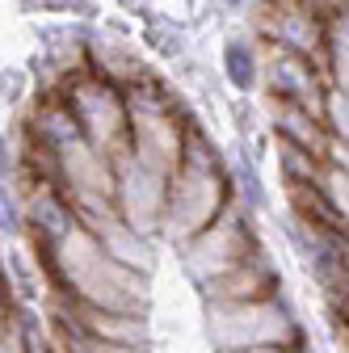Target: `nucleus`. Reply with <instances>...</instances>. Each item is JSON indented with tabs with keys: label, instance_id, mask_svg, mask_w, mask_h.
<instances>
[{
	"label": "nucleus",
	"instance_id": "22",
	"mask_svg": "<svg viewBox=\"0 0 349 353\" xmlns=\"http://www.w3.org/2000/svg\"><path fill=\"white\" fill-rule=\"evenodd\" d=\"M38 353H47V349H38Z\"/></svg>",
	"mask_w": 349,
	"mask_h": 353
},
{
	"label": "nucleus",
	"instance_id": "21",
	"mask_svg": "<svg viewBox=\"0 0 349 353\" xmlns=\"http://www.w3.org/2000/svg\"><path fill=\"white\" fill-rule=\"evenodd\" d=\"M345 274H349V244H345Z\"/></svg>",
	"mask_w": 349,
	"mask_h": 353
},
{
	"label": "nucleus",
	"instance_id": "1",
	"mask_svg": "<svg viewBox=\"0 0 349 353\" xmlns=\"http://www.w3.org/2000/svg\"><path fill=\"white\" fill-rule=\"evenodd\" d=\"M59 294L93 307H118V312H148V274L114 261L89 223H76L51 248H42Z\"/></svg>",
	"mask_w": 349,
	"mask_h": 353
},
{
	"label": "nucleus",
	"instance_id": "10",
	"mask_svg": "<svg viewBox=\"0 0 349 353\" xmlns=\"http://www.w3.org/2000/svg\"><path fill=\"white\" fill-rule=\"evenodd\" d=\"M278 290H282L278 265L270 261L266 248H257L244 265H236L219 282H210L202 294H206V303H244V299H266V294H278Z\"/></svg>",
	"mask_w": 349,
	"mask_h": 353
},
{
	"label": "nucleus",
	"instance_id": "19",
	"mask_svg": "<svg viewBox=\"0 0 349 353\" xmlns=\"http://www.w3.org/2000/svg\"><path fill=\"white\" fill-rule=\"evenodd\" d=\"M332 164H341L345 172H349V143H332V156H328Z\"/></svg>",
	"mask_w": 349,
	"mask_h": 353
},
{
	"label": "nucleus",
	"instance_id": "20",
	"mask_svg": "<svg viewBox=\"0 0 349 353\" xmlns=\"http://www.w3.org/2000/svg\"><path fill=\"white\" fill-rule=\"evenodd\" d=\"M223 9H244V5H252V0H219Z\"/></svg>",
	"mask_w": 349,
	"mask_h": 353
},
{
	"label": "nucleus",
	"instance_id": "16",
	"mask_svg": "<svg viewBox=\"0 0 349 353\" xmlns=\"http://www.w3.org/2000/svg\"><path fill=\"white\" fill-rule=\"evenodd\" d=\"M320 185H324L328 202L337 206V214L345 219V228H349V172H345L341 164L328 160V168H324V176H320Z\"/></svg>",
	"mask_w": 349,
	"mask_h": 353
},
{
	"label": "nucleus",
	"instance_id": "6",
	"mask_svg": "<svg viewBox=\"0 0 349 353\" xmlns=\"http://www.w3.org/2000/svg\"><path fill=\"white\" fill-rule=\"evenodd\" d=\"M168 181H172V172L139 160L135 152L118 160V194H114V206H118V214L126 219L130 228H139L152 240H160V232H164Z\"/></svg>",
	"mask_w": 349,
	"mask_h": 353
},
{
	"label": "nucleus",
	"instance_id": "2",
	"mask_svg": "<svg viewBox=\"0 0 349 353\" xmlns=\"http://www.w3.org/2000/svg\"><path fill=\"white\" fill-rule=\"evenodd\" d=\"M232 176L228 164H194L186 160L168 181V210L160 240L172 248H186L198 232H206L215 219L232 206Z\"/></svg>",
	"mask_w": 349,
	"mask_h": 353
},
{
	"label": "nucleus",
	"instance_id": "12",
	"mask_svg": "<svg viewBox=\"0 0 349 353\" xmlns=\"http://www.w3.org/2000/svg\"><path fill=\"white\" fill-rule=\"evenodd\" d=\"M219 63H223L228 84L236 88L240 97L261 93V72H266V42H261L252 30H248V34H232V38L223 42Z\"/></svg>",
	"mask_w": 349,
	"mask_h": 353
},
{
	"label": "nucleus",
	"instance_id": "7",
	"mask_svg": "<svg viewBox=\"0 0 349 353\" xmlns=\"http://www.w3.org/2000/svg\"><path fill=\"white\" fill-rule=\"evenodd\" d=\"M328 68L312 55H295L286 47L266 42V72H261V93L282 97V101H299L324 114V97H328Z\"/></svg>",
	"mask_w": 349,
	"mask_h": 353
},
{
	"label": "nucleus",
	"instance_id": "13",
	"mask_svg": "<svg viewBox=\"0 0 349 353\" xmlns=\"http://www.w3.org/2000/svg\"><path fill=\"white\" fill-rule=\"evenodd\" d=\"M274 160H278V172H282V181H320L328 160L308 152V148H299L282 135H274Z\"/></svg>",
	"mask_w": 349,
	"mask_h": 353
},
{
	"label": "nucleus",
	"instance_id": "9",
	"mask_svg": "<svg viewBox=\"0 0 349 353\" xmlns=\"http://www.w3.org/2000/svg\"><path fill=\"white\" fill-rule=\"evenodd\" d=\"M261 105H266V122H270L274 135L308 148V152H316L324 160L332 156V130H328L320 110L299 105V101H282V97H270V93H261Z\"/></svg>",
	"mask_w": 349,
	"mask_h": 353
},
{
	"label": "nucleus",
	"instance_id": "5",
	"mask_svg": "<svg viewBox=\"0 0 349 353\" xmlns=\"http://www.w3.org/2000/svg\"><path fill=\"white\" fill-rule=\"evenodd\" d=\"M252 214L240 198H232V206L215 219V223L206 232H198L181 252V265H186V274L194 278L198 290H206L210 282H219L223 274H232L236 265H244L261 244H257V232H252Z\"/></svg>",
	"mask_w": 349,
	"mask_h": 353
},
{
	"label": "nucleus",
	"instance_id": "14",
	"mask_svg": "<svg viewBox=\"0 0 349 353\" xmlns=\"http://www.w3.org/2000/svg\"><path fill=\"white\" fill-rule=\"evenodd\" d=\"M228 176H232V194L248 206V210H266L270 206V194H266V181L257 172V160L248 152H236L232 164H228Z\"/></svg>",
	"mask_w": 349,
	"mask_h": 353
},
{
	"label": "nucleus",
	"instance_id": "3",
	"mask_svg": "<svg viewBox=\"0 0 349 353\" xmlns=\"http://www.w3.org/2000/svg\"><path fill=\"white\" fill-rule=\"evenodd\" d=\"M206 328L215 349H257V345H299L303 324L286 307L282 294L266 299H244V303H210L206 307Z\"/></svg>",
	"mask_w": 349,
	"mask_h": 353
},
{
	"label": "nucleus",
	"instance_id": "11",
	"mask_svg": "<svg viewBox=\"0 0 349 353\" xmlns=\"http://www.w3.org/2000/svg\"><path fill=\"white\" fill-rule=\"evenodd\" d=\"M89 68L114 84H135V80H148L152 68H148V55H139L135 47H126L118 34H89Z\"/></svg>",
	"mask_w": 349,
	"mask_h": 353
},
{
	"label": "nucleus",
	"instance_id": "8",
	"mask_svg": "<svg viewBox=\"0 0 349 353\" xmlns=\"http://www.w3.org/2000/svg\"><path fill=\"white\" fill-rule=\"evenodd\" d=\"M80 223L93 228V236L101 240V248H106L114 261L130 265V270H139V274H152V265H156V248H152V244H156V240L143 236L139 228H130L126 219L118 214V206L89 210V214H80Z\"/></svg>",
	"mask_w": 349,
	"mask_h": 353
},
{
	"label": "nucleus",
	"instance_id": "18",
	"mask_svg": "<svg viewBox=\"0 0 349 353\" xmlns=\"http://www.w3.org/2000/svg\"><path fill=\"white\" fill-rule=\"evenodd\" d=\"M223 353H312V345L299 341V345H257V349H223Z\"/></svg>",
	"mask_w": 349,
	"mask_h": 353
},
{
	"label": "nucleus",
	"instance_id": "17",
	"mask_svg": "<svg viewBox=\"0 0 349 353\" xmlns=\"http://www.w3.org/2000/svg\"><path fill=\"white\" fill-rule=\"evenodd\" d=\"M0 353H38V345H34V336H30V328H26V320H21L17 312L5 320V336H0Z\"/></svg>",
	"mask_w": 349,
	"mask_h": 353
},
{
	"label": "nucleus",
	"instance_id": "15",
	"mask_svg": "<svg viewBox=\"0 0 349 353\" xmlns=\"http://www.w3.org/2000/svg\"><path fill=\"white\" fill-rule=\"evenodd\" d=\"M324 122L332 130V143H349V88L328 84V97H324Z\"/></svg>",
	"mask_w": 349,
	"mask_h": 353
},
{
	"label": "nucleus",
	"instance_id": "4",
	"mask_svg": "<svg viewBox=\"0 0 349 353\" xmlns=\"http://www.w3.org/2000/svg\"><path fill=\"white\" fill-rule=\"evenodd\" d=\"M59 93L68 97V105L80 118V130L93 148H101L114 164L122 156H130V105H126V88L97 76V72H84L76 80H68Z\"/></svg>",
	"mask_w": 349,
	"mask_h": 353
}]
</instances>
